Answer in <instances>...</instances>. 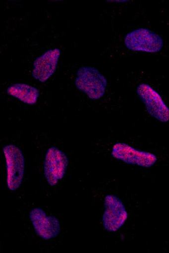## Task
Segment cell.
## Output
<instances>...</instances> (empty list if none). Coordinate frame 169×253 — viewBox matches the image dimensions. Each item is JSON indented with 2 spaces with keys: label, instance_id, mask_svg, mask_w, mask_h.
I'll list each match as a JSON object with an SVG mask.
<instances>
[{
  "label": "cell",
  "instance_id": "cell-1",
  "mask_svg": "<svg viewBox=\"0 0 169 253\" xmlns=\"http://www.w3.org/2000/svg\"><path fill=\"white\" fill-rule=\"evenodd\" d=\"M75 86L91 100L102 99L107 92L108 81L96 68L91 66L80 67L76 73Z\"/></svg>",
  "mask_w": 169,
  "mask_h": 253
},
{
  "label": "cell",
  "instance_id": "cell-2",
  "mask_svg": "<svg viewBox=\"0 0 169 253\" xmlns=\"http://www.w3.org/2000/svg\"><path fill=\"white\" fill-rule=\"evenodd\" d=\"M126 48L133 51L157 53L163 49V38L155 32L147 28H139L130 32L124 39Z\"/></svg>",
  "mask_w": 169,
  "mask_h": 253
},
{
  "label": "cell",
  "instance_id": "cell-3",
  "mask_svg": "<svg viewBox=\"0 0 169 253\" xmlns=\"http://www.w3.org/2000/svg\"><path fill=\"white\" fill-rule=\"evenodd\" d=\"M6 167V185L11 191H15L22 184L25 174V160L19 147L13 144L3 147Z\"/></svg>",
  "mask_w": 169,
  "mask_h": 253
},
{
  "label": "cell",
  "instance_id": "cell-4",
  "mask_svg": "<svg viewBox=\"0 0 169 253\" xmlns=\"http://www.w3.org/2000/svg\"><path fill=\"white\" fill-rule=\"evenodd\" d=\"M136 92L151 117L162 123L169 121V108L159 92L146 83L137 86Z\"/></svg>",
  "mask_w": 169,
  "mask_h": 253
},
{
  "label": "cell",
  "instance_id": "cell-5",
  "mask_svg": "<svg viewBox=\"0 0 169 253\" xmlns=\"http://www.w3.org/2000/svg\"><path fill=\"white\" fill-rule=\"evenodd\" d=\"M105 211L102 224L108 231L115 233L127 220L129 214L122 200L117 196L108 195L104 199Z\"/></svg>",
  "mask_w": 169,
  "mask_h": 253
},
{
  "label": "cell",
  "instance_id": "cell-6",
  "mask_svg": "<svg viewBox=\"0 0 169 253\" xmlns=\"http://www.w3.org/2000/svg\"><path fill=\"white\" fill-rule=\"evenodd\" d=\"M111 154L114 159L126 164L145 168H152L158 161L154 154L137 150L122 142H117L113 145Z\"/></svg>",
  "mask_w": 169,
  "mask_h": 253
},
{
  "label": "cell",
  "instance_id": "cell-7",
  "mask_svg": "<svg viewBox=\"0 0 169 253\" xmlns=\"http://www.w3.org/2000/svg\"><path fill=\"white\" fill-rule=\"evenodd\" d=\"M68 165V158L64 152L56 147L48 150L44 162V174L50 186H56L64 177Z\"/></svg>",
  "mask_w": 169,
  "mask_h": 253
},
{
  "label": "cell",
  "instance_id": "cell-8",
  "mask_svg": "<svg viewBox=\"0 0 169 253\" xmlns=\"http://www.w3.org/2000/svg\"><path fill=\"white\" fill-rule=\"evenodd\" d=\"M61 54L60 49L56 47L36 58L31 73L33 78L41 83H46L56 73Z\"/></svg>",
  "mask_w": 169,
  "mask_h": 253
},
{
  "label": "cell",
  "instance_id": "cell-9",
  "mask_svg": "<svg viewBox=\"0 0 169 253\" xmlns=\"http://www.w3.org/2000/svg\"><path fill=\"white\" fill-rule=\"evenodd\" d=\"M29 218L36 233L41 238L49 240L57 237L60 232L59 220L53 216H47L44 211L36 208L30 211Z\"/></svg>",
  "mask_w": 169,
  "mask_h": 253
},
{
  "label": "cell",
  "instance_id": "cell-10",
  "mask_svg": "<svg viewBox=\"0 0 169 253\" xmlns=\"http://www.w3.org/2000/svg\"><path fill=\"white\" fill-rule=\"evenodd\" d=\"M6 93L18 100L29 105L37 103L40 92L36 87L22 83L12 84L6 89Z\"/></svg>",
  "mask_w": 169,
  "mask_h": 253
},
{
  "label": "cell",
  "instance_id": "cell-11",
  "mask_svg": "<svg viewBox=\"0 0 169 253\" xmlns=\"http://www.w3.org/2000/svg\"><path fill=\"white\" fill-rule=\"evenodd\" d=\"M113 2H114L115 3H125L126 2H128V1H112Z\"/></svg>",
  "mask_w": 169,
  "mask_h": 253
}]
</instances>
